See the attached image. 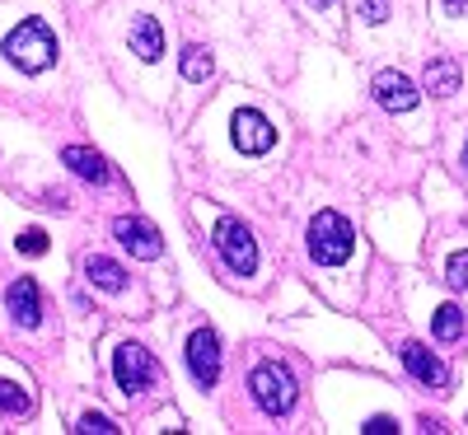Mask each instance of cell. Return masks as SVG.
I'll return each instance as SVG.
<instances>
[{
	"label": "cell",
	"instance_id": "1",
	"mask_svg": "<svg viewBox=\"0 0 468 435\" xmlns=\"http://www.w3.org/2000/svg\"><path fill=\"white\" fill-rule=\"evenodd\" d=\"M5 57L10 66H19L24 75H43L57 61V37L43 19H24L10 37H5Z\"/></svg>",
	"mask_w": 468,
	"mask_h": 435
},
{
	"label": "cell",
	"instance_id": "2",
	"mask_svg": "<svg viewBox=\"0 0 468 435\" xmlns=\"http://www.w3.org/2000/svg\"><path fill=\"white\" fill-rule=\"evenodd\" d=\"M351 249H356V229H351L346 216L319 211L314 220H309V258H314L319 267H342L351 258Z\"/></svg>",
	"mask_w": 468,
	"mask_h": 435
},
{
	"label": "cell",
	"instance_id": "3",
	"mask_svg": "<svg viewBox=\"0 0 468 435\" xmlns=\"http://www.w3.org/2000/svg\"><path fill=\"white\" fill-rule=\"evenodd\" d=\"M249 393H253V403L267 412V417H286L295 408V375L282 366V361H262L253 366L249 375Z\"/></svg>",
	"mask_w": 468,
	"mask_h": 435
},
{
	"label": "cell",
	"instance_id": "4",
	"mask_svg": "<svg viewBox=\"0 0 468 435\" xmlns=\"http://www.w3.org/2000/svg\"><path fill=\"white\" fill-rule=\"evenodd\" d=\"M211 244H216V253L225 258V267H229L234 276H253V271H258V239H253V229H249L244 220L220 216Z\"/></svg>",
	"mask_w": 468,
	"mask_h": 435
},
{
	"label": "cell",
	"instance_id": "5",
	"mask_svg": "<svg viewBox=\"0 0 468 435\" xmlns=\"http://www.w3.org/2000/svg\"><path fill=\"white\" fill-rule=\"evenodd\" d=\"M154 355L141 346V342H122L112 351V379H117V388L127 393V398H136V393H145L150 384H154Z\"/></svg>",
	"mask_w": 468,
	"mask_h": 435
},
{
	"label": "cell",
	"instance_id": "6",
	"mask_svg": "<svg viewBox=\"0 0 468 435\" xmlns=\"http://www.w3.org/2000/svg\"><path fill=\"white\" fill-rule=\"evenodd\" d=\"M112 234H117V244H122L132 258H145V262L165 258L160 229H154L150 220H141V216H117V220H112Z\"/></svg>",
	"mask_w": 468,
	"mask_h": 435
},
{
	"label": "cell",
	"instance_id": "7",
	"mask_svg": "<svg viewBox=\"0 0 468 435\" xmlns=\"http://www.w3.org/2000/svg\"><path fill=\"white\" fill-rule=\"evenodd\" d=\"M229 136H234V145H239L244 154H267L271 145H277V127H271L258 108H239V112H234Z\"/></svg>",
	"mask_w": 468,
	"mask_h": 435
},
{
	"label": "cell",
	"instance_id": "8",
	"mask_svg": "<svg viewBox=\"0 0 468 435\" xmlns=\"http://www.w3.org/2000/svg\"><path fill=\"white\" fill-rule=\"evenodd\" d=\"M187 370L202 388H216V379H220V337L211 328H197L187 337Z\"/></svg>",
	"mask_w": 468,
	"mask_h": 435
},
{
	"label": "cell",
	"instance_id": "9",
	"mask_svg": "<svg viewBox=\"0 0 468 435\" xmlns=\"http://www.w3.org/2000/svg\"><path fill=\"white\" fill-rule=\"evenodd\" d=\"M403 366H408V375L421 379L426 388H436V393L450 388V366L441 361L436 351H426L421 342H403Z\"/></svg>",
	"mask_w": 468,
	"mask_h": 435
},
{
	"label": "cell",
	"instance_id": "10",
	"mask_svg": "<svg viewBox=\"0 0 468 435\" xmlns=\"http://www.w3.org/2000/svg\"><path fill=\"white\" fill-rule=\"evenodd\" d=\"M375 99H379V108H388V112H412L417 99H421V90L408 80L403 70H379V75H375Z\"/></svg>",
	"mask_w": 468,
	"mask_h": 435
},
{
	"label": "cell",
	"instance_id": "11",
	"mask_svg": "<svg viewBox=\"0 0 468 435\" xmlns=\"http://www.w3.org/2000/svg\"><path fill=\"white\" fill-rule=\"evenodd\" d=\"M5 309H10V319H15V324L37 328V319H43V300H37L33 276H19V281H10V291H5Z\"/></svg>",
	"mask_w": 468,
	"mask_h": 435
},
{
	"label": "cell",
	"instance_id": "12",
	"mask_svg": "<svg viewBox=\"0 0 468 435\" xmlns=\"http://www.w3.org/2000/svg\"><path fill=\"white\" fill-rule=\"evenodd\" d=\"M61 164L75 174V178H85V183H112V169H108V160L99 150H90V145H66L61 150Z\"/></svg>",
	"mask_w": 468,
	"mask_h": 435
},
{
	"label": "cell",
	"instance_id": "13",
	"mask_svg": "<svg viewBox=\"0 0 468 435\" xmlns=\"http://www.w3.org/2000/svg\"><path fill=\"white\" fill-rule=\"evenodd\" d=\"M132 52L141 61H160L165 57V28H160V19H154V15H141L132 24Z\"/></svg>",
	"mask_w": 468,
	"mask_h": 435
},
{
	"label": "cell",
	"instance_id": "14",
	"mask_svg": "<svg viewBox=\"0 0 468 435\" xmlns=\"http://www.w3.org/2000/svg\"><path fill=\"white\" fill-rule=\"evenodd\" d=\"M463 85V70H459V61H450V57H436V61H426V75H421V90L426 94H454Z\"/></svg>",
	"mask_w": 468,
	"mask_h": 435
},
{
	"label": "cell",
	"instance_id": "15",
	"mask_svg": "<svg viewBox=\"0 0 468 435\" xmlns=\"http://www.w3.org/2000/svg\"><path fill=\"white\" fill-rule=\"evenodd\" d=\"M85 281L99 286V291H122L127 286V271H122V262L94 253V258H85Z\"/></svg>",
	"mask_w": 468,
	"mask_h": 435
},
{
	"label": "cell",
	"instance_id": "16",
	"mask_svg": "<svg viewBox=\"0 0 468 435\" xmlns=\"http://www.w3.org/2000/svg\"><path fill=\"white\" fill-rule=\"evenodd\" d=\"M463 309L459 304H441L436 309V319H431V333H436V342H459L463 337Z\"/></svg>",
	"mask_w": 468,
	"mask_h": 435
},
{
	"label": "cell",
	"instance_id": "17",
	"mask_svg": "<svg viewBox=\"0 0 468 435\" xmlns=\"http://www.w3.org/2000/svg\"><path fill=\"white\" fill-rule=\"evenodd\" d=\"M216 70V61H211V52L207 48H183V80H207V75Z\"/></svg>",
	"mask_w": 468,
	"mask_h": 435
},
{
	"label": "cell",
	"instance_id": "18",
	"mask_svg": "<svg viewBox=\"0 0 468 435\" xmlns=\"http://www.w3.org/2000/svg\"><path fill=\"white\" fill-rule=\"evenodd\" d=\"M0 412L5 417H24L28 412V393L19 384H10V379H0Z\"/></svg>",
	"mask_w": 468,
	"mask_h": 435
},
{
	"label": "cell",
	"instance_id": "19",
	"mask_svg": "<svg viewBox=\"0 0 468 435\" xmlns=\"http://www.w3.org/2000/svg\"><path fill=\"white\" fill-rule=\"evenodd\" d=\"M75 430H80V435H117V421H108V417H99V412H85Z\"/></svg>",
	"mask_w": 468,
	"mask_h": 435
},
{
	"label": "cell",
	"instance_id": "20",
	"mask_svg": "<svg viewBox=\"0 0 468 435\" xmlns=\"http://www.w3.org/2000/svg\"><path fill=\"white\" fill-rule=\"evenodd\" d=\"M445 281H450L454 291H468V253H454V258H450V267H445Z\"/></svg>",
	"mask_w": 468,
	"mask_h": 435
},
{
	"label": "cell",
	"instance_id": "21",
	"mask_svg": "<svg viewBox=\"0 0 468 435\" xmlns=\"http://www.w3.org/2000/svg\"><path fill=\"white\" fill-rule=\"evenodd\" d=\"M15 244H19V253L37 258V253H48V234H43V229H24V234H19Z\"/></svg>",
	"mask_w": 468,
	"mask_h": 435
},
{
	"label": "cell",
	"instance_id": "22",
	"mask_svg": "<svg viewBox=\"0 0 468 435\" xmlns=\"http://www.w3.org/2000/svg\"><path fill=\"white\" fill-rule=\"evenodd\" d=\"M361 19L366 24H384L388 19V0H361Z\"/></svg>",
	"mask_w": 468,
	"mask_h": 435
},
{
	"label": "cell",
	"instance_id": "23",
	"mask_svg": "<svg viewBox=\"0 0 468 435\" xmlns=\"http://www.w3.org/2000/svg\"><path fill=\"white\" fill-rule=\"evenodd\" d=\"M361 430H366V435H388V430H399V421H394V417H370Z\"/></svg>",
	"mask_w": 468,
	"mask_h": 435
},
{
	"label": "cell",
	"instance_id": "24",
	"mask_svg": "<svg viewBox=\"0 0 468 435\" xmlns=\"http://www.w3.org/2000/svg\"><path fill=\"white\" fill-rule=\"evenodd\" d=\"M445 10H450V15H463V10H468V0H445Z\"/></svg>",
	"mask_w": 468,
	"mask_h": 435
},
{
	"label": "cell",
	"instance_id": "25",
	"mask_svg": "<svg viewBox=\"0 0 468 435\" xmlns=\"http://www.w3.org/2000/svg\"><path fill=\"white\" fill-rule=\"evenodd\" d=\"M309 5H314V10H333V5H337V0H309Z\"/></svg>",
	"mask_w": 468,
	"mask_h": 435
},
{
	"label": "cell",
	"instance_id": "26",
	"mask_svg": "<svg viewBox=\"0 0 468 435\" xmlns=\"http://www.w3.org/2000/svg\"><path fill=\"white\" fill-rule=\"evenodd\" d=\"M463 164H468V141H463Z\"/></svg>",
	"mask_w": 468,
	"mask_h": 435
}]
</instances>
